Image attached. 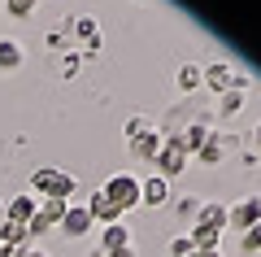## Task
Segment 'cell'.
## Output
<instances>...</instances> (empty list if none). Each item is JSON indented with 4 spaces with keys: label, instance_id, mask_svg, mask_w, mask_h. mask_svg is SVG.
I'll use <instances>...</instances> for the list:
<instances>
[{
    "label": "cell",
    "instance_id": "1",
    "mask_svg": "<svg viewBox=\"0 0 261 257\" xmlns=\"http://www.w3.org/2000/svg\"><path fill=\"white\" fill-rule=\"evenodd\" d=\"M31 192L39 196H57V201H70L79 192V179L70 170H57V166H39L35 175H31Z\"/></svg>",
    "mask_w": 261,
    "mask_h": 257
},
{
    "label": "cell",
    "instance_id": "2",
    "mask_svg": "<svg viewBox=\"0 0 261 257\" xmlns=\"http://www.w3.org/2000/svg\"><path fill=\"white\" fill-rule=\"evenodd\" d=\"M105 196H109L113 205H118L122 214L126 209H135V205H140V179L130 175V170H118V175H109L105 179V188H100Z\"/></svg>",
    "mask_w": 261,
    "mask_h": 257
},
{
    "label": "cell",
    "instance_id": "3",
    "mask_svg": "<svg viewBox=\"0 0 261 257\" xmlns=\"http://www.w3.org/2000/svg\"><path fill=\"white\" fill-rule=\"evenodd\" d=\"M187 148H183V139L178 135H170V139H161V153H157V175L161 179H170V175H183L187 170Z\"/></svg>",
    "mask_w": 261,
    "mask_h": 257
},
{
    "label": "cell",
    "instance_id": "4",
    "mask_svg": "<svg viewBox=\"0 0 261 257\" xmlns=\"http://www.w3.org/2000/svg\"><path fill=\"white\" fill-rule=\"evenodd\" d=\"M257 222H261V196H248V201L226 205V227L248 231V227H257Z\"/></svg>",
    "mask_w": 261,
    "mask_h": 257
},
{
    "label": "cell",
    "instance_id": "5",
    "mask_svg": "<svg viewBox=\"0 0 261 257\" xmlns=\"http://www.w3.org/2000/svg\"><path fill=\"white\" fill-rule=\"evenodd\" d=\"M70 31H74L79 39H83V57L100 53V27H96L92 13H79V18H70Z\"/></svg>",
    "mask_w": 261,
    "mask_h": 257
},
{
    "label": "cell",
    "instance_id": "6",
    "mask_svg": "<svg viewBox=\"0 0 261 257\" xmlns=\"http://www.w3.org/2000/svg\"><path fill=\"white\" fill-rule=\"evenodd\" d=\"M140 205H148V209H161V205H170V179H161V175L140 179Z\"/></svg>",
    "mask_w": 261,
    "mask_h": 257
},
{
    "label": "cell",
    "instance_id": "7",
    "mask_svg": "<svg viewBox=\"0 0 261 257\" xmlns=\"http://www.w3.org/2000/svg\"><path fill=\"white\" fill-rule=\"evenodd\" d=\"M35 209H39L35 192H18L9 205H5V222H18V227H27V222L35 218Z\"/></svg>",
    "mask_w": 261,
    "mask_h": 257
},
{
    "label": "cell",
    "instance_id": "8",
    "mask_svg": "<svg viewBox=\"0 0 261 257\" xmlns=\"http://www.w3.org/2000/svg\"><path fill=\"white\" fill-rule=\"evenodd\" d=\"M57 227H61L70 240H79V236H87L96 222H92V214H87V205H70V209H65V218L57 222Z\"/></svg>",
    "mask_w": 261,
    "mask_h": 257
},
{
    "label": "cell",
    "instance_id": "9",
    "mask_svg": "<svg viewBox=\"0 0 261 257\" xmlns=\"http://www.w3.org/2000/svg\"><path fill=\"white\" fill-rule=\"evenodd\" d=\"M235 79H240V70H235L231 61H218V65H209V70H205V87L214 96H222L226 87H235Z\"/></svg>",
    "mask_w": 261,
    "mask_h": 257
},
{
    "label": "cell",
    "instance_id": "10",
    "mask_svg": "<svg viewBox=\"0 0 261 257\" xmlns=\"http://www.w3.org/2000/svg\"><path fill=\"white\" fill-rule=\"evenodd\" d=\"M244 101H248V79H235V87H226L222 96H218V113H222V118H231V113H240L244 109Z\"/></svg>",
    "mask_w": 261,
    "mask_h": 257
},
{
    "label": "cell",
    "instance_id": "11",
    "mask_svg": "<svg viewBox=\"0 0 261 257\" xmlns=\"http://www.w3.org/2000/svg\"><path fill=\"white\" fill-rule=\"evenodd\" d=\"M87 214H92V222H105V227H109V222H122V209H118V205H113L105 192H92Z\"/></svg>",
    "mask_w": 261,
    "mask_h": 257
},
{
    "label": "cell",
    "instance_id": "12",
    "mask_svg": "<svg viewBox=\"0 0 261 257\" xmlns=\"http://www.w3.org/2000/svg\"><path fill=\"white\" fill-rule=\"evenodd\" d=\"M161 131L152 127V131H144L140 139H130V157H140V161H157V153H161Z\"/></svg>",
    "mask_w": 261,
    "mask_h": 257
},
{
    "label": "cell",
    "instance_id": "13",
    "mask_svg": "<svg viewBox=\"0 0 261 257\" xmlns=\"http://www.w3.org/2000/svg\"><path fill=\"white\" fill-rule=\"evenodd\" d=\"M100 248H105V253L130 248V227H126V222H109V227L100 231Z\"/></svg>",
    "mask_w": 261,
    "mask_h": 257
},
{
    "label": "cell",
    "instance_id": "14",
    "mask_svg": "<svg viewBox=\"0 0 261 257\" xmlns=\"http://www.w3.org/2000/svg\"><path fill=\"white\" fill-rule=\"evenodd\" d=\"M22 61H27V48L18 39L0 35V70H22Z\"/></svg>",
    "mask_w": 261,
    "mask_h": 257
},
{
    "label": "cell",
    "instance_id": "15",
    "mask_svg": "<svg viewBox=\"0 0 261 257\" xmlns=\"http://www.w3.org/2000/svg\"><path fill=\"white\" fill-rule=\"evenodd\" d=\"M205 87V70L196 61H183L178 65V92H200Z\"/></svg>",
    "mask_w": 261,
    "mask_h": 257
},
{
    "label": "cell",
    "instance_id": "16",
    "mask_svg": "<svg viewBox=\"0 0 261 257\" xmlns=\"http://www.w3.org/2000/svg\"><path fill=\"white\" fill-rule=\"evenodd\" d=\"M187 236H192L196 248H218V244H222V231H218V227H205V222H192Z\"/></svg>",
    "mask_w": 261,
    "mask_h": 257
},
{
    "label": "cell",
    "instance_id": "17",
    "mask_svg": "<svg viewBox=\"0 0 261 257\" xmlns=\"http://www.w3.org/2000/svg\"><path fill=\"white\" fill-rule=\"evenodd\" d=\"M196 222H205V227H218V231H226V205H218V201H200V214H196Z\"/></svg>",
    "mask_w": 261,
    "mask_h": 257
},
{
    "label": "cell",
    "instance_id": "18",
    "mask_svg": "<svg viewBox=\"0 0 261 257\" xmlns=\"http://www.w3.org/2000/svg\"><path fill=\"white\" fill-rule=\"evenodd\" d=\"M209 135H214V131H209V122H192V127H187V131H183L178 139H183V148H187V153H196V148L205 144Z\"/></svg>",
    "mask_w": 261,
    "mask_h": 257
},
{
    "label": "cell",
    "instance_id": "19",
    "mask_svg": "<svg viewBox=\"0 0 261 257\" xmlns=\"http://www.w3.org/2000/svg\"><path fill=\"white\" fill-rule=\"evenodd\" d=\"M222 148H226V139H222V135H209L205 144L196 148V157H200L205 166H218V161H222Z\"/></svg>",
    "mask_w": 261,
    "mask_h": 257
},
{
    "label": "cell",
    "instance_id": "20",
    "mask_svg": "<svg viewBox=\"0 0 261 257\" xmlns=\"http://www.w3.org/2000/svg\"><path fill=\"white\" fill-rule=\"evenodd\" d=\"M65 209H70V201H57V196H44V205H39V214H44V218L53 222V227L65 218Z\"/></svg>",
    "mask_w": 261,
    "mask_h": 257
},
{
    "label": "cell",
    "instance_id": "21",
    "mask_svg": "<svg viewBox=\"0 0 261 257\" xmlns=\"http://www.w3.org/2000/svg\"><path fill=\"white\" fill-rule=\"evenodd\" d=\"M144 131H152V122L144 118V113H130V118H126V144H130V139H140Z\"/></svg>",
    "mask_w": 261,
    "mask_h": 257
},
{
    "label": "cell",
    "instance_id": "22",
    "mask_svg": "<svg viewBox=\"0 0 261 257\" xmlns=\"http://www.w3.org/2000/svg\"><path fill=\"white\" fill-rule=\"evenodd\" d=\"M39 0H5V9H9V18H31L35 13Z\"/></svg>",
    "mask_w": 261,
    "mask_h": 257
},
{
    "label": "cell",
    "instance_id": "23",
    "mask_svg": "<svg viewBox=\"0 0 261 257\" xmlns=\"http://www.w3.org/2000/svg\"><path fill=\"white\" fill-rule=\"evenodd\" d=\"M244 253H261V222H257V227H248V231H244Z\"/></svg>",
    "mask_w": 261,
    "mask_h": 257
},
{
    "label": "cell",
    "instance_id": "24",
    "mask_svg": "<svg viewBox=\"0 0 261 257\" xmlns=\"http://www.w3.org/2000/svg\"><path fill=\"white\" fill-rule=\"evenodd\" d=\"M170 253H174V257H187V253H196L192 236H174V240H170Z\"/></svg>",
    "mask_w": 261,
    "mask_h": 257
},
{
    "label": "cell",
    "instance_id": "25",
    "mask_svg": "<svg viewBox=\"0 0 261 257\" xmlns=\"http://www.w3.org/2000/svg\"><path fill=\"white\" fill-rule=\"evenodd\" d=\"M61 74H65V79H74V74H79V57H74V53L61 57Z\"/></svg>",
    "mask_w": 261,
    "mask_h": 257
},
{
    "label": "cell",
    "instance_id": "26",
    "mask_svg": "<svg viewBox=\"0 0 261 257\" xmlns=\"http://www.w3.org/2000/svg\"><path fill=\"white\" fill-rule=\"evenodd\" d=\"M178 209H183L187 218H196V214H200V201H196V196H183V201H178Z\"/></svg>",
    "mask_w": 261,
    "mask_h": 257
},
{
    "label": "cell",
    "instance_id": "27",
    "mask_svg": "<svg viewBox=\"0 0 261 257\" xmlns=\"http://www.w3.org/2000/svg\"><path fill=\"white\" fill-rule=\"evenodd\" d=\"M187 257H222L218 248H196V253H187Z\"/></svg>",
    "mask_w": 261,
    "mask_h": 257
},
{
    "label": "cell",
    "instance_id": "28",
    "mask_svg": "<svg viewBox=\"0 0 261 257\" xmlns=\"http://www.w3.org/2000/svg\"><path fill=\"white\" fill-rule=\"evenodd\" d=\"M18 257H48L44 248H27V253H18Z\"/></svg>",
    "mask_w": 261,
    "mask_h": 257
},
{
    "label": "cell",
    "instance_id": "29",
    "mask_svg": "<svg viewBox=\"0 0 261 257\" xmlns=\"http://www.w3.org/2000/svg\"><path fill=\"white\" fill-rule=\"evenodd\" d=\"M0 244H5V222H0Z\"/></svg>",
    "mask_w": 261,
    "mask_h": 257
},
{
    "label": "cell",
    "instance_id": "30",
    "mask_svg": "<svg viewBox=\"0 0 261 257\" xmlns=\"http://www.w3.org/2000/svg\"><path fill=\"white\" fill-rule=\"evenodd\" d=\"M0 222H5V201H0Z\"/></svg>",
    "mask_w": 261,
    "mask_h": 257
},
{
    "label": "cell",
    "instance_id": "31",
    "mask_svg": "<svg viewBox=\"0 0 261 257\" xmlns=\"http://www.w3.org/2000/svg\"><path fill=\"white\" fill-rule=\"evenodd\" d=\"M257 139H261V127H257Z\"/></svg>",
    "mask_w": 261,
    "mask_h": 257
}]
</instances>
